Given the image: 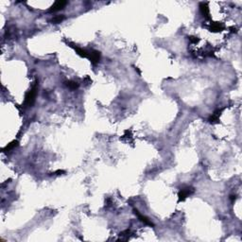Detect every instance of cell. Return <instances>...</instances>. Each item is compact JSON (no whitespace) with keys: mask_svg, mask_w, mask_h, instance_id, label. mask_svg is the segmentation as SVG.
<instances>
[{"mask_svg":"<svg viewBox=\"0 0 242 242\" xmlns=\"http://www.w3.org/2000/svg\"><path fill=\"white\" fill-rule=\"evenodd\" d=\"M71 46L74 47L75 51L78 53L80 56L83 57V58H88V57H89V51H87V50H85V49L81 48V47H79V46Z\"/></svg>","mask_w":242,"mask_h":242,"instance_id":"6","label":"cell"},{"mask_svg":"<svg viewBox=\"0 0 242 242\" xmlns=\"http://www.w3.org/2000/svg\"><path fill=\"white\" fill-rule=\"evenodd\" d=\"M17 144H18V142H17V141H13L12 143H10V144H8V145L6 146V148H3V151L7 152V151H12L13 148H14L16 146H17Z\"/></svg>","mask_w":242,"mask_h":242,"instance_id":"10","label":"cell"},{"mask_svg":"<svg viewBox=\"0 0 242 242\" xmlns=\"http://www.w3.org/2000/svg\"><path fill=\"white\" fill-rule=\"evenodd\" d=\"M194 193V188L191 187V186H185V187H183L180 191H179V201H184L186 198L189 197L191 194Z\"/></svg>","mask_w":242,"mask_h":242,"instance_id":"2","label":"cell"},{"mask_svg":"<svg viewBox=\"0 0 242 242\" xmlns=\"http://www.w3.org/2000/svg\"><path fill=\"white\" fill-rule=\"evenodd\" d=\"M134 212L135 215L138 217V218L140 219V221L142 222H144L146 225H148V226H154V224L152 223V221H151V219H148V218H147L146 216H143L142 214L139 213L138 210H136V209H134Z\"/></svg>","mask_w":242,"mask_h":242,"instance_id":"5","label":"cell"},{"mask_svg":"<svg viewBox=\"0 0 242 242\" xmlns=\"http://www.w3.org/2000/svg\"><path fill=\"white\" fill-rule=\"evenodd\" d=\"M37 90H38V83L37 81L34 82L33 86L31 87V89L27 93L26 97H25V106H32L33 103L35 102V97L37 95Z\"/></svg>","mask_w":242,"mask_h":242,"instance_id":"1","label":"cell"},{"mask_svg":"<svg viewBox=\"0 0 242 242\" xmlns=\"http://www.w3.org/2000/svg\"><path fill=\"white\" fill-rule=\"evenodd\" d=\"M66 86L69 88V89H71V90H75V89H77V88L79 87V83H78V82H76V81L69 80V81L66 82Z\"/></svg>","mask_w":242,"mask_h":242,"instance_id":"11","label":"cell"},{"mask_svg":"<svg viewBox=\"0 0 242 242\" xmlns=\"http://www.w3.org/2000/svg\"><path fill=\"white\" fill-rule=\"evenodd\" d=\"M93 64H97L100 60V53L97 50H91L89 51V57H88Z\"/></svg>","mask_w":242,"mask_h":242,"instance_id":"4","label":"cell"},{"mask_svg":"<svg viewBox=\"0 0 242 242\" xmlns=\"http://www.w3.org/2000/svg\"><path fill=\"white\" fill-rule=\"evenodd\" d=\"M221 111H222V109L221 110H217V111L214 113L210 117H209V122H211V123H217V122H218L219 115H221Z\"/></svg>","mask_w":242,"mask_h":242,"instance_id":"8","label":"cell"},{"mask_svg":"<svg viewBox=\"0 0 242 242\" xmlns=\"http://www.w3.org/2000/svg\"><path fill=\"white\" fill-rule=\"evenodd\" d=\"M63 20H64V16L63 15H61V16H56V17H54L51 20V22H52V23H54V24H59V23H61V22L63 21Z\"/></svg>","mask_w":242,"mask_h":242,"instance_id":"12","label":"cell"},{"mask_svg":"<svg viewBox=\"0 0 242 242\" xmlns=\"http://www.w3.org/2000/svg\"><path fill=\"white\" fill-rule=\"evenodd\" d=\"M66 4H67L66 1H57V2H55L51 6V8L49 9V12H51V13L59 12V10H63L65 6H66Z\"/></svg>","mask_w":242,"mask_h":242,"instance_id":"3","label":"cell"},{"mask_svg":"<svg viewBox=\"0 0 242 242\" xmlns=\"http://www.w3.org/2000/svg\"><path fill=\"white\" fill-rule=\"evenodd\" d=\"M210 30L211 31H214V32H218V31H221L223 30V26L219 23H214L211 25L210 27Z\"/></svg>","mask_w":242,"mask_h":242,"instance_id":"9","label":"cell"},{"mask_svg":"<svg viewBox=\"0 0 242 242\" xmlns=\"http://www.w3.org/2000/svg\"><path fill=\"white\" fill-rule=\"evenodd\" d=\"M200 10L204 17H207V18L209 17V8L207 6V3H204V2L201 3L200 4Z\"/></svg>","mask_w":242,"mask_h":242,"instance_id":"7","label":"cell"}]
</instances>
